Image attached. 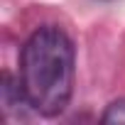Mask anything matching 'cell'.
I'll use <instances>...</instances> for the list:
<instances>
[{"label":"cell","mask_w":125,"mask_h":125,"mask_svg":"<svg viewBox=\"0 0 125 125\" xmlns=\"http://www.w3.org/2000/svg\"><path fill=\"white\" fill-rule=\"evenodd\" d=\"M20 76L32 110L44 118L64 113L74 91V44L66 32L54 25L37 27L22 47Z\"/></svg>","instance_id":"obj_1"},{"label":"cell","mask_w":125,"mask_h":125,"mask_svg":"<svg viewBox=\"0 0 125 125\" xmlns=\"http://www.w3.org/2000/svg\"><path fill=\"white\" fill-rule=\"evenodd\" d=\"M101 120H103V123H120V125H125V101L110 103Z\"/></svg>","instance_id":"obj_2"}]
</instances>
